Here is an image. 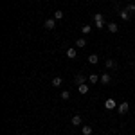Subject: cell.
<instances>
[{
	"mask_svg": "<svg viewBox=\"0 0 135 135\" xmlns=\"http://www.w3.org/2000/svg\"><path fill=\"white\" fill-rule=\"evenodd\" d=\"M67 56H69V60H74V58L78 56V52H76V49H69V51H67Z\"/></svg>",
	"mask_w": 135,
	"mask_h": 135,
	"instance_id": "obj_12",
	"label": "cell"
},
{
	"mask_svg": "<svg viewBox=\"0 0 135 135\" xmlns=\"http://www.w3.org/2000/svg\"><path fill=\"white\" fill-rule=\"evenodd\" d=\"M43 25H45L47 31H54V29H56V20H54V18H49V20H45Z\"/></svg>",
	"mask_w": 135,
	"mask_h": 135,
	"instance_id": "obj_2",
	"label": "cell"
},
{
	"mask_svg": "<svg viewBox=\"0 0 135 135\" xmlns=\"http://www.w3.org/2000/svg\"><path fill=\"white\" fill-rule=\"evenodd\" d=\"M81 31H83V34H88V32L92 31V27L90 25H81Z\"/></svg>",
	"mask_w": 135,
	"mask_h": 135,
	"instance_id": "obj_19",
	"label": "cell"
},
{
	"mask_svg": "<svg viewBox=\"0 0 135 135\" xmlns=\"http://www.w3.org/2000/svg\"><path fill=\"white\" fill-rule=\"evenodd\" d=\"M126 9L132 11V13H135V4H128V6H126Z\"/></svg>",
	"mask_w": 135,
	"mask_h": 135,
	"instance_id": "obj_21",
	"label": "cell"
},
{
	"mask_svg": "<svg viewBox=\"0 0 135 135\" xmlns=\"http://www.w3.org/2000/svg\"><path fill=\"white\" fill-rule=\"evenodd\" d=\"M97 61H99V56H97V54H90V56H88V63L95 65Z\"/></svg>",
	"mask_w": 135,
	"mask_h": 135,
	"instance_id": "obj_11",
	"label": "cell"
},
{
	"mask_svg": "<svg viewBox=\"0 0 135 135\" xmlns=\"http://www.w3.org/2000/svg\"><path fill=\"white\" fill-rule=\"evenodd\" d=\"M78 92L81 94V95H85V94H88V85H78Z\"/></svg>",
	"mask_w": 135,
	"mask_h": 135,
	"instance_id": "obj_5",
	"label": "cell"
},
{
	"mask_svg": "<svg viewBox=\"0 0 135 135\" xmlns=\"http://www.w3.org/2000/svg\"><path fill=\"white\" fill-rule=\"evenodd\" d=\"M94 20H95V27H97V29H103L104 25H106V23H104V16L101 13H97V15L94 16Z\"/></svg>",
	"mask_w": 135,
	"mask_h": 135,
	"instance_id": "obj_1",
	"label": "cell"
},
{
	"mask_svg": "<svg viewBox=\"0 0 135 135\" xmlns=\"http://www.w3.org/2000/svg\"><path fill=\"white\" fill-rule=\"evenodd\" d=\"M54 18H56V20H61L63 18V11H54Z\"/></svg>",
	"mask_w": 135,
	"mask_h": 135,
	"instance_id": "obj_20",
	"label": "cell"
},
{
	"mask_svg": "<svg viewBox=\"0 0 135 135\" xmlns=\"http://www.w3.org/2000/svg\"><path fill=\"white\" fill-rule=\"evenodd\" d=\"M88 79H90V83H97V81H101V78H97V74H90Z\"/></svg>",
	"mask_w": 135,
	"mask_h": 135,
	"instance_id": "obj_14",
	"label": "cell"
},
{
	"mask_svg": "<svg viewBox=\"0 0 135 135\" xmlns=\"http://www.w3.org/2000/svg\"><path fill=\"white\" fill-rule=\"evenodd\" d=\"M106 27H108V31H110V32H117V29H119V25H117V23H114V22L106 23Z\"/></svg>",
	"mask_w": 135,
	"mask_h": 135,
	"instance_id": "obj_8",
	"label": "cell"
},
{
	"mask_svg": "<svg viewBox=\"0 0 135 135\" xmlns=\"http://www.w3.org/2000/svg\"><path fill=\"white\" fill-rule=\"evenodd\" d=\"M128 108H130V104L126 103V101H123V103L119 104V114H126V112H128Z\"/></svg>",
	"mask_w": 135,
	"mask_h": 135,
	"instance_id": "obj_4",
	"label": "cell"
},
{
	"mask_svg": "<svg viewBox=\"0 0 135 135\" xmlns=\"http://www.w3.org/2000/svg\"><path fill=\"white\" fill-rule=\"evenodd\" d=\"M76 83H78V85H83V83H85V76L78 74V76H76Z\"/></svg>",
	"mask_w": 135,
	"mask_h": 135,
	"instance_id": "obj_16",
	"label": "cell"
},
{
	"mask_svg": "<svg viewBox=\"0 0 135 135\" xmlns=\"http://www.w3.org/2000/svg\"><path fill=\"white\" fill-rule=\"evenodd\" d=\"M85 45H86V40H83V38H79V40H76V47H79V49H83Z\"/></svg>",
	"mask_w": 135,
	"mask_h": 135,
	"instance_id": "obj_13",
	"label": "cell"
},
{
	"mask_svg": "<svg viewBox=\"0 0 135 135\" xmlns=\"http://www.w3.org/2000/svg\"><path fill=\"white\" fill-rule=\"evenodd\" d=\"M110 81H112L110 74H103V76H101V83L103 85H110Z\"/></svg>",
	"mask_w": 135,
	"mask_h": 135,
	"instance_id": "obj_9",
	"label": "cell"
},
{
	"mask_svg": "<svg viewBox=\"0 0 135 135\" xmlns=\"http://www.w3.org/2000/svg\"><path fill=\"white\" fill-rule=\"evenodd\" d=\"M61 99L63 101H69V99H70V92H69V90H63L61 92Z\"/></svg>",
	"mask_w": 135,
	"mask_h": 135,
	"instance_id": "obj_15",
	"label": "cell"
},
{
	"mask_svg": "<svg viewBox=\"0 0 135 135\" xmlns=\"http://www.w3.org/2000/svg\"><path fill=\"white\" fill-rule=\"evenodd\" d=\"M61 83H63V79L60 78V76H56V78L52 79V86H54V88H58V86H61Z\"/></svg>",
	"mask_w": 135,
	"mask_h": 135,
	"instance_id": "obj_7",
	"label": "cell"
},
{
	"mask_svg": "<svg viewBox=\"0 0 135 135\" xmlns=\"http://www.w3.org/2000/svg\"><path fill=\"white\" fill-rule=\"evenodd\" d=\"M104 108H106V110H114L115 108V101L114 99H106V101H104Z\"/></svg>",
	"mask_w": 135,
	"mask_h": 135,
	"instance_id": "obj_3",
	"label": "cell"
},
{
	"mask_svg": "<svg viewBox=\"0 0 135 135\" xmlns=\"http://www.w3.org/2000/svg\"><path fill=\"white\" fill-rule=\"evenodd\" d=\"M83 135H92V126H83Z\"/></svg>",
	"mask_w": 135,
	"mask_h": 135,
	"instance_id": "obj_18",
	"label": "cell"
},
{
	"mask_svg": "<svg viewBox=\"0 0 135 135\" xmlns=\"http://www.w3.org/2000/svg\"><path fill=\"white\" fill-rule=\"evenodd\" d=\"M121 18H123V20H130V13H128V9L121 11Z\"/></svg>",
	"mask_w": 135,
	"mask_h": 135,
	"instance_id": "obj_17",
	"label": "cell"
},
{
	"mask_svg": "<svg viewBox=\"0 0 135 135\" xmlns=\"http://www.w3.org/2000/svg\"><path fill=\"white\" fill-rule=\"evenodd\" d=\"M106 69H117V61L115 60H106Z\"/></svg>",
	"mask_w": 135,
	"mask_h": 135,
	"instance_id": "obj_10",
	"label": "cell"
},
{
	"mask_svg": "<svg viewBox=\"0 0 135 135\" xmlns=\"http://www.w3.org/2000/svg\"><path fill=\"white\" fill-rule=\"evenodd\" d=\"M83 124V119L79 117V115H74L72 117V126H81Z\"/></svg>",
	"mask_w": 135,
	"mask_h": 135,
	"instance_id": "obj_6",
	"label": "cell"
},
{
	"mask_svg": "<svg viewBox=\"0 0 135 135\" xmlns=\"http://www.w3.org/2000/svg\"><path fill=\"white\" fill-rule=\"evenodd\" d=\"M86 2H90V0H86Z\"/></svg>",
	"mask_w": 135,
	"mask_h": 135,
	"instance_id": "obj_22",
	"label": "cell"
}]
</instances>
